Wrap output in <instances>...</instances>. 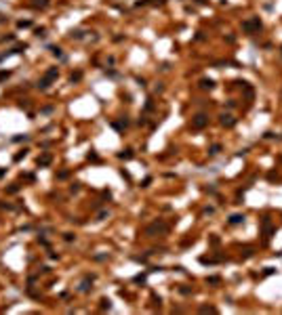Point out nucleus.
Masks as SVG:
<instances>
[{
  "label": "nucleus",
  "instance_id": "nucleus-1",
  "mask_svg": "<svg viewBox=\"0 0 282 315\" xmlns=\"http://www.w3.org/2000/svg\"><path fill=\"white\" fill-rule=\"evenodd\" d=\"M242 30H244L246 34L259 32V30H261V21H259V17H255V19H249V21H244V23H242Z\"/></svg>",
  "mask_w": 282,
  "mask_h": 315
},
{
  "label": "nucleus",
  "instance_id": "nucleus-2",
  "mask_svg": "<svg viewBox=\"0 0 282 315\" xmlns=\"http://www.w3.org/2000/svg\"><path fill=\"white\" fill-rule=\"evenodd\" d=\"M206 124H208V118H206L204 114H198L196 118L192 120V128H196V130H200V128H204Z\"/></svg>",
  "mask_w": 282,
  "mask_h": 315
},
{
  "label": "nucleus",
  "instance_id": "nucleus-3",
  "mask_svg": "<svg viewBox=\"0 0 282 315\" xmlns=\"http://www.w3.org/2000/svg\"><path fill=\"white\" fill-rule=\"evenodd\" d=\"M53 78H57V67H53V69H49L47 74H44V78L40 80V84H38V86H40V88H47V86L51 84V80H53Z\"/></svg>",
  "mask_w": 282,
  "mask_h": 315
},
{
  "label": "nucleus",
  "instance_id": "nucleus-4",
  "mask_svg": "<svg viewBox=\"0 0 282 315\" xmlns=\"http://www.w3.org/2000/svg\"><path fill=\"white\" fill-rule=\"evenodd\" d=\"M261 225H263V235H265V240H269V237H272V233H274V227H272L269 219H267V217H263Z\"/></svg>",
  "mask_w": 282,
  "mask_h": 315
},
{
  "label": "nucleus",
  "instance_id": "nucleus-5",
  "mask_svg": "<svg viewBox=\"0 0 282 315\" xmlns=\"http://www.w3.org/2000/svg\"><path fill=\"white\" fill-rule=\"evenodd\" d=\"M166 229H169V227H166L164 223H154V225H149V227H147V233H149V235H152V233H156V231H162V233H164Z\"/></svg>",
  "mask_w": 282,
  "mask_h": 315
},
{
  "label": "nucleus",
  "instance_id": "nucleus-6",
  "mask_svg": "<svg viewBox=\"0 0 282 315\" xmlns=\"http://www.w3.org/2000/svg\"><path fill=\"white\" fill-rule=\"evenodd\" d=\"M221 124L225 126V128H232V126L236 124V120L232 118V116H230V114H223V116H221Z\"/></svg>",
  "mask_w": 282,
  "mask_h": 315
},
{
  "label": "nucleus",
  "instance_id": "nucleus-7",
  "mask_svg": "<svg viewBox=\"0 0 282 315\" xmlns=\"http://www.w3.org/2000/svg\"><path fill=\"white\" fill-rule=\"evenodd\" d=\"M244 221V214H232L230 217V225H240Z\"/></svg>",
  "mask_w": 282,
  "mask_h": 315
},
{
  "label": "nucleus",
  "instance_id": "nucleus-8",
  "mask_svg": "<svg viewBox=\"0 0 282 315\" xmlns=\"http://www.w3.org/2000/svg\"><path fill=\"white\" fill-rule=\"evenodd\" d=\"M200 86H202V88H208V91H210V88L215 86V82H213V80H206V78H204V80L200 82Z\"/></svg>",
  "mask_w": 282,
  "mask_h": 315
},
{
  "label": "nucleus",
  "instance_id": "nucleus-9",
  "mask_svg": "<svg viewBox=\"0 0 282 315\" xmlns=\"http://www.w3.org/2000/svg\"><path fill=\"white\" fill-rule=\"evenodd\" d=\"M200 313H217L215 307H200Z\"/></svg>",
  "mask_w": 282,
  "mask_h": 315
},
{
  "label": "nucleus",
  "instance_id": "nucleus-10",
  "mask_svg": "<svg viewBox=\"0 0 282 315\" xmlns=\"http://www.w3.org/2000/svg\"><path fill=\"white\" fill-rule=\"evenodd\" d=\"M120 158H122V160H128V158H133V151H131V149L122 151V154H120Z\"/></svg>",
  "mask_w": 282,
  "mask_h": 315
},
{
  "label": "nucleus",
  "instance_id": "nucleus-11",
  "mask_svg": "<svg viewBox=\"0 0 282 315\" xmlns=\"http://www.w3.org/2000/svg\"><path fill=\"white\" fill-rule=\"evenodd\" d=\"M219 151H221V147H219V145H213V147L208 149V154H210V156H217Z\"/></svg>",
  "mask_w": 282,
  "mask_h": 315
},
{
  "label": "nucleus",
  "instance_id": "nucleus-12",
  "mask_svg": "<svg viewBox=\"0 0 282 315\" xmlns=\"http://www.w3.org/2000/svg\"><path fill=\"white\" fill-rule=\"evenodd\" d=\"M49 162H51V156H44V158H42V160H38V164H42V166H47Z\"/></svg>",
  "mask_w": 282,
  "mask_h": 315
},
{
  "label": "nucleus",
  "instance_id": "nucleus-13",
  "mask_svg": "<svg viewBox=\"0 0 282 315\" xmlns=\"http://www.w3.org/2000/svg\"><path fill=\"white\" fill-rule=\"evenodd\" d=\"M110 307H112L110 300H108V298H103V300H101V309H110Z\"/></svg>",
  "mask_w": 282,
  "mask_h": 315
},
{
  "label": "nucleus",
  "instance_id": "nucleus-14",
  "mask_svg": "<svg viewBox=\"0 0 282 315\" xmlns=\"http://www.w3.org/2000/svg\"><path fill=\"white\" fill-rule=\"evenodd\" d=\"M51 51H53V55H57V57H59V55H61V51H59V48H57V46H53V48H51Z\"/></svg>",
  "mask_w": 282,
  "mask_h": 315
},
{
  "label": "nucleus",
  "instance_id": "nucleus-15",
  "mask_svg": "<svg viewBox=\"0 0 282 315\" xmlns=\"http://www.w3.org/2000/svg\"><path fill=\"white\" fill-rule=\"evenodd\" d=\"M4 78H8V71H0V80H4Z\"/></svg>",
  "mask_w": 282,
  "mask_h": 315
}]
</instances>
